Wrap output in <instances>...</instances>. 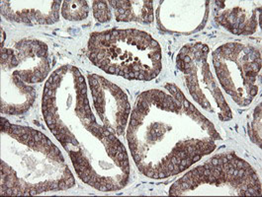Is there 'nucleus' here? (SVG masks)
<instances>
[{"mask_svg": "<svg viewBox=\"0 0 262 197\" xmlns=\"http://www.w3.org/2000/svg\"><path fill=\"white\" fill-rule=\"evenodd\" d=\"M209 48L203 43L185 45L177 57L178 68L185 74L186 85L191 96L204 108L203 91L212 97L222 120L232 118V112L215 83L207 62Z\"/></svg>", "mask_w": 262, "mask_h": 197, "instance_id": "obj_4", "label": "nucleus"}, {"mask_svg": "<svg viewBox=\"0 0 262 197\" xmlns=\"http://www.w3.org/2000/svg\"><path fill=\"white\" fill-rule=\"evenodd\" d=\"M115 11L117 21H137L151 23L154 21L152 1H109Z\"/></svg>", "mask_w": 262, "mask_h": 197, "instance_id": "obj_9", "label": "nucleus"}, {"mask_svg": "<svg viewBox=\"0 0 262 197\" xmlns=\"http://www.w3.org/2000/svg\"><path fill=\"white\" fill-rule=\"evenodd\" d=\"M23 8L21 10L10 7L6 1L1 2L2 15L8 20L16 22H24L31 24H54L59 18V8L61 1L50 2H19Z\"/></svg>", "mask_w": 262, "mask_h": 197, "instance_id": "obj_8", "label": "nucleus"}, {"mask_svg": "<svg viewBox=\"0 0 262 197\" xmlns=\"http://www.w3.org/2000/svg\"><path fill=\"white\" fill-rule=\"evenodd\" d=\"M88 57L106 73L129 80L149 81L161 71V51L146 32L112 29L93 33L88 42Z\"/></svg>", "mask_w": 262, "mask_h": 197, "instance_id": "obj_1", "label": "nucleus"}, {"mask_svg": "<svg viewBox=\"0 0 262 197\" xmlns=\"http://www.w3.org/2000/svg\"><path fill=\"white\" fill-rule=\"evenodd\" d=\"M94 107L102 120L104 127L116 136L123 134L131 112L126 94L103 77L89 75Z\"/></svg>", "mask_w": 262, "mask_h": 197, "instance_id": "obj_6", "label": "nucleus"}, {"mask_svg": "<svg viewBox=\"0 0 262 197\" xmlns=\"http://www.w3.org/2000/svg\"><path fill=\"white\" fill-rule=\"evenodd\" d=\"M225 188L228 195H261L258 175L248 162L235 154L223 153L215 156L204 165L190 170L170 188V195H187L198 187ZM223 194V193H221Z\"/></svg>", "mask_w": 262, "mask_h": 197, "instance_id": "obj_2", "label": "nucleus"}, {"mask_svg": "<svg viewBox=\"0 0 262 197\" xmlns=\"http://www.w3.org/2000/svg\"><path fill=\"white\" fill-rule=\"evenodd\" d=\"M1 66L14 71L25 83H40L50 71L48 47L44 42L24 40L13 48H2Z\"/></svg>", "mask_w": 262, "mask_h": 197, "instance_id": "obj_5", "label": "nucleus"}, {"mask_svg": "<svg viewBox=\"0 0 262 197\" xmlns=\"http://www.w3.org/2000/svg\"><path fill=\"white\" fill-rule=\"evenodd\" d=\"M250 139L258 146L261 145V105H259L254 113V118L249 129Z\"/></svg>", "mask_w": 262, "mask_h": 197, "instance_id": "obj_11", "label": "nucleus"}, {"mask_svg": "<svg viewBox=\"0 0 262 197\" xmlns=\"http://www.w3.org/2000/svg\"><path fill=\"white\" fill-rule=\"evenodd\" d=\"M219 81L241 107H247L259 90L260 53L249 44L230 42L213 54Z\"/></svg>", "mask_w": 262, "mask_h": 197, "instance_id": "obj_3", "label": "nucleus"}, {"mask_svg": "<svg viewBox=\"0 0 262 197\" xmlns=\"http://www.w3.org/2000/svg\"><path fill=\"white\" fill-rule=\"evenodd\" d=\"M93 14L97 21L104 23L110 21L111 13L108 9V5L104 1H94L93 2Z\"/></svg>", "mask_w": 262, "mask_h": 197, "instance_id": "obj_12", "label": "nucleus"}, {"mask_svg": "<svg viewBox=\"0 0 262 197\" xmlns=\"http://www.w3.org/2000/svg\"><path fill=\"white\" fill-rule=\"evenodd\" d=\"M61 15L70 21H80L88 17L89 8L86 1H63Z\"/></svg>", "mask_w": 262, "mask_h": 197, "instance_id": "obj_10", "label": "nucleus"}, {"mask_svg": "<svg viewBox=\"0 0 262 197\" xmlns=\"http://www.w3.org/2000/svg\"><path fill=\"white\" fill-rule=\"evenodd\" d=\"M215 18L223 27L228 29L235 35H250L253 34L259 24L260 5L252 4L251 2L233 4L227 6L225 1H217Z\"/></svg>", "mask_w": 262, "mask_h": 197, "instance_id": "obj_7", "label": "nucleus"}]
</instances>
